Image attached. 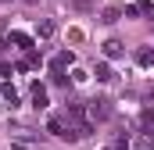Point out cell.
Returning <instances> with one entry per match:
<instances>
[{
    "mask_svg": "<svg viewBox=\"0 0 154 150\" xmlns=\"http://www.w3.org/2000/svg\"><path fill=\"white\" fill-rule=\"evenodd\" d=\"M86 118H90V122H104V118H111V100H104V97L90 100V107H86Z\"/></svg>",
    "mask_w": 154,
    "mask_h": 150,
    "instance_id": "obj_1",
    "label": "cell"
},
{
    "mask_svg": "<svg viewBox=\"0 0 154 150\" xmlns=\"http://www.w3.org/2000/svg\"><path fill=\"white\" fill-rule=\"evenodd\" d=\"M129 14H147V18H154V4L151 0H136V4L129 7Z\"/></svg>",
    "mask_w": 154,
    "mask_h": 150,
    "instance_id": "obj_5",
    "label": "cell"
},
{
    "mask_svg": "<svg viewBox=\"0 0 154 150\" xmlns=\"http://www.w3.org/2000/svg\"><path fill=\"white\" fill-rule=\"evenodd\" d=\"M104 150H125V143H115V147H104Z\"/></svg>",
    "mask_w": 154,
    "mask_h": 150,
    "instance_id": "obj_13",
    "label": "cell"
},
{
    "mask_svg": "<svg viewBox=\"0 0 154 150\" xmlns=\"http://www.w3.org/2000/svg\"><path fill=\"white\" fill-rule=\"evenodd\" d=\"M136 61H140L143 68H151V64H154V50H151V46H143V50L136 54Z\"/></svg>",
    "mask_w": 154,
    "mask_h": 150,
    "instance_id": "obj_10",
    "label": "cell"
},
{
    "mask_svg": "<svg viewBox=\"0 0 154 150\" xmlns=\"http://www.w3.org/2000/svg\"><path fill=\"white\" fill-rule=\"evenodd\" d=\"M68 125H72V122H68V114H54V118L47 122V129H50L54 136H61V140H65V132H68Z\"/></svg>",
    "mask_w": 154,
    "mask_h": 150,
    "instance_id": "obj_2",
    "label": "cell"
},
{
    "mask_svg": "<svg viewBox=\"0 0 154 150\" xmlns=\"http://www.w3.org/2000/svg\"><path fill=\"white\" fill-rule=\"evenodd\" d=\"M36 32H39V39H50L54 32H57V25H54L50 18H43V22H39V29H36Z\"/></svg>",
    "mask_w": 154,
    "mask_h": 150,
    "instance_id": "obj_8",
    "label": "cell"
},
{
    "mask_svg": "<svg viewBox=\"0 0 154 150\" xmlns=\"http://www.w3.org/2000/svg\"><path fill=\"white\" fill-rule=\"evenodd\" d=\"M11 43H18L22 50H32V36H25V32H11Z\"/></svg>",
    "mask_w": 154,
    "mask_h": 150,
    "instance_id": "obj_9",
    "label": "cell"
},
{
    "mask_svg": "<svg viewBox=\"0 0 154 150\" xmlns=\"http://www.w3.org/2000/svg\"><path fill=\"white\" fill-rule=\"evenodd\" d=\"M122 54H125V46H122L118 39H108V43H104V57H111V61H115V57H122Z\"/></svg>",
    "mask_w": 154,
    "mask_h": 150,
    "instance_id": "obj_6",
    "label": "cell"
},
{
    "mask_svg": "<svg viewBox=\"0 0 154 150\" xmlns=\"http://www.w3.org/2000/svg\"><path fill=\"white\" fill-rule=\"evenodd\" d=\"M72 61H75V57H72V54H68V50H61V54H57V57H54V61H50V72H57V75H65V68H68V64H72Z\"/></svg>",
    "mask_w": 154,
    "mask_h": 150,
    "instance_id": "obj_3",
    "label": "cell"
},
{
    "mask_svg": "<svg viewBox=\"0 0 154 150\" xmlns=\"http://www.w3.org/2000/svg\"><path fill=\"white\" fill-rule=\"evenodd\" d=\"M47 104H50V100H47V89L36 82V86H32V107H36V111H43Z\"/></svg>",
    "mask_w": 154,
    "mask_h": 150,
    "instance_id": "obj_4",
    "label": "cell"
},
{
    "mask_svg": "<svg viewBox=\"0 0 154 150\" xmlns=\"http://www.w3.org/2000/svg\"><path fill=\"white\" fill-rule=\"evenodd\" d=\"M93 75H97V82H115V72H111V64H97V68H93Z\"/></svg>",
    "mask_w": 154,
    "mask_h": 150,
    "instance_id": "obj_7",
    "label": "cell"
},
{
    "mask_svg": "<svg viewBox=\"0 0 154 150\" xmlns=\"http://www.w3.org/2000/svg\"><path fill=\"white\" fill-rule=\"evenodd\" d=\"M4 100H11V107H14V104H18V93H14L11 86H4Z\"/></svg>",
    "mask_w": 154,
    "mask_h": 150,
    "instance_id": "obj_12",
    "label": "cell"
},
{
    "mask_svg": "<svg viewBox=\"0 0 154 150\" xmlns=\"http://www.w3.org/2000/svg\"><path fill=\"white\" fill-rule=\"evenodd\" d=\"M100 22H104V25H111V22H118V7H108V11L100 14Z\"/></svg>",
    "mask_w": 154,
    "mask_h": 150,
    "instance_id": "obj_11",
    "label": "cell"
}]
</instances>
